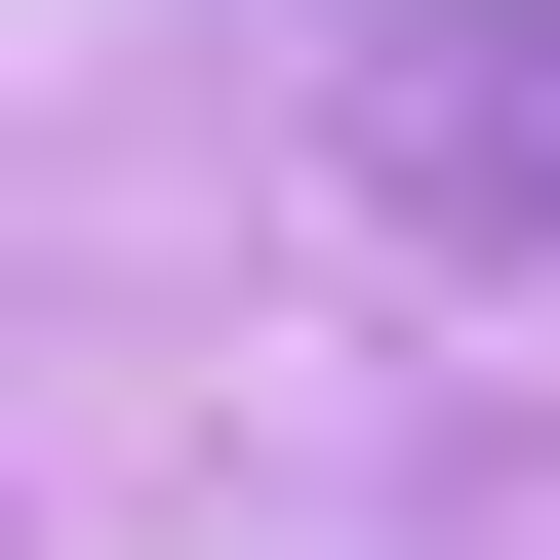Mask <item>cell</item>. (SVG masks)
Returning <instances> with one entry per match:
<instances>
[{"instance_id": "6da1fadb", "label": "cell", "mask_w": 560, "mask_h": 560, "mask_svg": "<svg viewBox=\"0 0 560 560\" xmlns=\"http://www.w3.org/2000/svg\"><path fill=\"white\" fill-rule=\"evenodd\" d=\"M320 120H361V200L560 280V0H320Z\"/></svg>"}]
</instances>
